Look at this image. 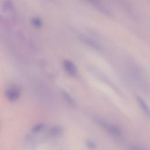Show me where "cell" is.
<instances>
[{"instance_id":"52a82bcc","label":"cell","mask_w":150,"mask_h":150,"mask_svg":"<svg viewBox=\"0 0 150 150\" xmlns=\"http://www.w3.org/2000/svg\"><path fill=\"white\" fill-rule=\"evenodd\" d=\"M43 128V125L42 124H39L34 127L32 129V131L34 132H38L42 130Z\"/></svg>"},{"instance_id":"30bf717a","label":"cell","mask_w":150,"mask_h":150,"mask_svg":"<svg viewBox=\"0 0 150 150\" xmlns=\"http://www.w3.org/2000/svg\"><path fill=\"white\" fill-rule=\"evenodd\" d=\"M34 21H35L34 23H35V25L36 26H37V25H40V21H39V20H38V19H35Z\"/></svg>"},{"instance_id":"ba28073f","label":"cell","mask_w":150,"mask_h":150,"mask_svg":"<svg viewBox=\"0 0 150 150\" xmlns=\"http://www.w3.org/2000/svg\"><path fill=\"white\" fill-rule=\"evenodd\" d=\"M87 146H88V148L90 149H95L96 147V145L94 142H92V141H88L87 142Z\"/></svg>"},{"instance_id":"8992f818","label":"cell","mask_w":150,"mask_h":150,"mask_svg":"<svg viewBox=\"0 0 150 150\" xmlns=\"http://www.w3.org/2000/svg\"><path fill=\"white\" fill-rule=\"evenodd\" d=\"M62 129L61 127L59 126H56L52 128L49 131V135L52 137H54L59 136L62 134Z\"/></svg>"},{"instance_id":"9c48e42d","label":"cell","mask_w":150,"mask_h":150,"mask_svg":"<svg viewBox=\"0 0 150 150\" xmlns=\"http://www.w3.org/2000/svg\"><path fill=\"white\" fill-rule=\"evenodd\" d=\"M131 150H145V149L138 146H132L131 147Z\"/></svg>"},{"instance_id":"7a4b0ae2","label":"cell","mask_w":150,"mask_h":150,"mask_svg":"<svg viewBox=\"0 0 150 150\" xmlns=\"http://www.w3.org/2000/svg\"><path fill=\"white\" fill-rule=\"evenodd\" d=\"M63 65H64L66 71L69 74L71 75V76L76 74L77 69H76V67L73 63H72L70 60H64L63 62Z\"/></svg>"},{"instance_id":"3957f363","label":"cell","mask_w":150,"mask_h":150,"mask_svg":"<svg viewBox=\"0 0 150 150\" xmlns=\"http://www.w3.org/2000/svg\"><path fill=\"white\" fill-rule=\"evenodd\" d=\"M19 95V91L16 87H11L8 89L6 96L11 101L16 100Z\"/></svg>"},{"instance_id":"6da1fadb","label":"cell","mask_w":150,"mask_h":150,"mask_svg":"<svg viewBox=\"0 0 150 150\" xmlns=\"http://www.w3.org/2000/svg\"><path fill=\"white\" fill-rule=\"evenodd\" d=\"M96 121L99 125L104 128V129H105L111 135L115 137H118L121 135V131L117 126L100 119L96 120Z\"/></svg>"},{"instance_id":"5b68a950","label":"cell","mask_w":150,"mask_h":150,"mask_svg":"<svg viewBox=\"0 0 150 150\" xmlns=\"http://www.w3.org/2000/svg\"><path fill=\"white\" fill-rule=\"evenodd\" d=\"M82 39L83 40L84 42V43H87L88 45H89L90 46L92 47L93 48L97 50H101V46L97 43L96 41L87 38V37H85V36H83L82 37Z\"/></svg>"},{"instance_id":"277c9868","label":"cell","mask_w":150,"mask_h":150,"mask_svg":"<svg viewBox=\"0 0 150 150\" xmlns=\"http://www.w3.org/2000/svg\"><path fill=\"white\" fill-rule=\"evenodd\" d=\"M137 100L138 104L141 107L144 112L146 114V115L150 117V107L148 106V105L141 97L138 96L137 97Z\"/></svg>"}]
</instances>
